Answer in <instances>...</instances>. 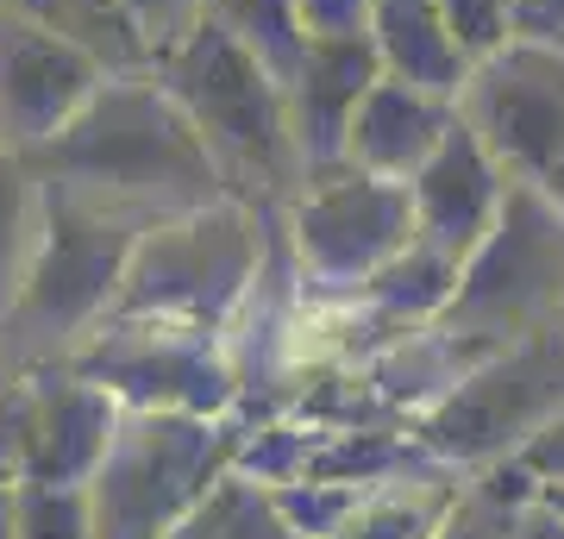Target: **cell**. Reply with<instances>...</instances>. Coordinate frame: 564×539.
<instances>
[{
    "label": "cell",
    "instance_id": "12",
    "mask_svg": "<svg viewBox=\"0 0 564 539\" xmlns=\"http://www.w3.org/2000/svg\"><path fill=\"white\" fill-rule=\"evenodd\" d=\"M126 408L69 364H44L25 377V471L20 483L88 489L120 440Z\"/></svg>",
    "mask_w": 564,
    "mask_h": 539
},
{
    "label": "cell",
    "instance_id": "4",
    "mask_svg": "<svg viewBox=\"0 0 564 539\" xmlns=\"http://www.w3.org/2000/svg\"><path fill=\"white\" fill-rule=\"evenodd\" d=\"M263 282V207L226 195L144 226L107 320H151L226 339Z\"/></svg>",
    "mask_w": 564,
    "mask_h": 539
},
{
    "label": "cell",
    "instance_id": "30",
    "mask_svg": "<svg viewBox=\"0 0 564 539\" xmlns=\"http://www.w3.org/2000/svg\"><path fill=\"white\" fill-rule=\"evenodd\" d=\"M0 539H20V483H0Z\"/></svg>",
    "mask_w": 564,
    "mask_h": 539
},
{
    "label": "cell",
    "instance_id": "7",
    "mask_svg": "<svg viewBox=\"0 0 564 539\" xmlns=\"http://www.w3.org/2000/svg\"><path fill=\"white\" fill-rule=\"evenodd\" d=\"M440 326L484 358L527 333L564 326V214L545 201L540 182L508 188L502 220L464 258L458 295Z\"/></svg>",
    "mask_w": 564,
    "mask_h": 539
},
{
    "label": "cell",
    "instance_id": "29",
    "mask_svg": "<svg viewBox=\"0 0 564 539\" xmlns=\"http://www.w3.org/2000/svg\"><path fill=\"white\" fill-rule=\"evenodd\" d=\"M514 539H564V508L540 489V496L521 508V520H514Z\"/></svg>",
    "mask_w": 564,
    "mask_h": 539
},
{
    "label": "cell",
    "instance_id": "1",
    "mask_svg": "<svg viewBox=\"0 0 564 539\" xmlns=\"http://www.w3.org/2000/svg\"><path fill=\"white\" fill-rule=\"evenodd\" d=\"M25 163L39 170V182H63V188L120 201L158 220L232 195L207 139L182 114V100L163 88L158 69L107 76L57 139L25 151Z\"/></svg>",
    "mask_w": 564,
    "mask_h": 539
},
{
    "label": "cell",
    "instance_id": "21",
    "mask_svg": "<svg viewBox=\"0 0 564 539\" xmlns=\"http://www.w3.org/2000/svg\"><path fill=\"white\" fill-rule=\"evenodd\" d=\"M214 20L232 25L251 51H258L282 82L302 63L307 51V25H302V0H214Z\"/></svg>",
    "mask_w": 564,
    "mask_h": 539
},
{
    "label": "cell",
    "instance_id": "2",
    "mask_svg": "<svg viewBox=\"0 0 564 539\" xmlns=\"http://www.w3.org/2000/svg\"><path fill=\"white\" fill-rule=\"evenodd\" d=\"M158 76L207 139L232 195L251 201V207L295 201V188L307 182V163L302 144H295V126H289L282 76L232 25L207 13L176 51L158 57Z\"/></svg>",
    "mask_w": 564,
    "mask_h": 539
},
{
    "label": "cell",
    "instance_id": "3",
    "mask_svg": "<svg viewBox=\"0 0 564 539\" xmlns=\"http://www.w3.org/2000/svg\"><path fill=\"white\" fill-rule=\"evenodd\" d=\"M158 214L120 207V201L82 195L63 182H44V233H39V258L25 277V295L13 308V320L0 326L7 352L25 370L63 364L120 301V282L132 270L144 226Z\"/></svg>",
    "mask_w": 564,
    "mask_h": 539
},
{
    "label": "cell",
    "instance_id": "9",
    "mask_svg": "<svg viewBox=\"0 0 564 539\" xmlns=\"http://www.w3.org/2000/svg\"><path fill=\"white\" fill-rule=\"evenodd\" d=\"M63 364L101 382L120 408H151V414H232L239 408V370L226 358V339L214 333L101 320Z\"/></svg>",
    "mask_w": 564,
    "mask_h": 539
},
{
    "label": "cell",
    "instance_id": "15",
    "mask_svg": "<svg viewBox=\"0 0 564 539\" xmlns=\"http://www.w3.org/2000/svg\"><path fill=\"white\" fill-rule=\"evenodd\" d=\"M452 126H458V95H440V88H421V82L383 69L345 132V163L389 182H414Z\"/></svg>",
    "mask_w": 564,
    "mask_h": 539
},
{
    "label": "cell",
    "instance_id": "13",
    "mask_svg": "<svg viewBox=\"0 0 564 539\" xmlns=\"http://www.w3.org/2000/svg\"><path fill=\"white\" fill-rule=\"evenodd\" d=\"M508 188H514V176L496 163V151H489L458 114V126H452L445 144L426 158V170L408 182L421 245H433V251H445V258L464 263L477 245L489 239V226L502 220Z\"/></svg>",
    "mask_w": 564,
    "mask_h": 539
},
{
    "label": "cell",
    "instance_id": "26",
    "mask_svg": "<svg viewBox=\"0 0 564 539\" xmlns=\"http://www.w3.org/2000/svg\"><path fill=\"white\" fill-rule=\"evenodd\" d=\"M25 471V382L0 396V483H20Z\"/></svg>",
    "mask_w": 564,
    "mask_h": 539
},
{
    "label": "cell",
    "instance_id": "24",
    "mask_svg": "<svg viewBox=\"0 0 564 539\" xmlns=\"http://www.w3.org/2000/svg\"><path fill=\"white\" fill-rule=\"evenodd\" d=\"M132 7V20H139L144 44H151V57H163V51H176L195 25L214 13V0H126Z\"/></svg>",
    "mask_w": 564,
    "mask_h": 539
},
{
    "label": "cell",
    "instance_id": "22",
    "mask_svg": "<svg viewBox=\"0 0 564 539\" xmlns=\"http://www.w3.org/2000/svg\"><path fill=\"white\" fill-rule=\"evenodd\" d=\"M20 539H95V508H88V489L20 483Z\"/></svg>",
    "mask_w": 564,
    "mask_h": 539
},
{
    "label": "cell",
    "instance_id": "10",
    "mask_svg": "<svg viewBox=\"0 0 564 539\" xmlns=\"http://www.w3.org/2000/svg\"><path fill=\"white\" fill-rule=\"evenodd\" d=\"M458 114L514 182H540L564 158V44L508 39L470 63Z\"/></svg>",
    "mask_w": 564,
    "mask_h": 539
},
{
    "label": "cell",
    "instance_id": "31",
    "mask_svg": "<svg viewBox=\"0 0 564 539\" xmlns=\"http://www.w3.org/2000/svg\"><path fill=\"white\" fill-rule=\"evenodd\" d=\"M25 377H32V370H25V364L13 358V352H7V339H0V396H7L13 382H25Z\"/></svg>",
    "mask_w": 564,
    "mask_h": 539
},
{
    "label": "cell",
    "instance_id": "16",
    "mask_svg": "<svg viewBox=\"0 0 564 539\" xmlns=\"http://www.w3.org/2000/svg\"><path fill=\"white\" fill-rule=\"evenodd\" d=\"M458 502L464 483H452L445 464H421V471L358 489V502L326 539H440L445 520L458 515Z\"/></svg>",
    "mask_w": 564,
    "mask_h": 539
},
{
    "label": "cell",
    "instance_id": "25",
    "mask_svg": "<svg viewBox=\"0 0 564 539\" xmlns=\"http://www.w3.org/2000/svg\"><path fill=\"white\" fill-rule=\"evenodd\" d=\"M307 39H358L370 32V0H302Z\"/></svg>",
    "mask_w": 564,
    "mask_h": 539
},
{
    "label": "cell",
    "instance_id": "6",
    "mask_svg": "<svg viewBox=\"0 0 564 539\" xmlns=\"http://www.w3.org/2000/svg\"><path fill=\"white\" fill-rule=\"evenodd\" d=\"M564 414V326L527 333V339L502 345L464 370L445 389L414 433L445 471H496L514 464L545 427Z\"/></svg>",
    "mask_w": 564,
    "mask_h": 539
},
{
    "label": "cell",
    "instance_id": "5",
    "mask_svg": "<svg viewBox=\"0 0 564 539\" xmlns=\"http://www.w3.org/2000/svg\"><path fill=\"white\" fill-rule=\"evenodd\" d=\"M232 414H151L126 408L120 440L88 483L95 539H170L232 471H239Z\"/></svg>",
    "mask_w": 564,
    "mask_h": 539
},
{
    "label": "cell",
    "instance_id": "11",
    "mask_svg": "<svg viewBox=\"0 0 564 539\" xmlns=\"http://www.w3.org/2000/svg\"><path fill=\"white\" fill-rule=\"evenodd\" d=\"M107 69L44 20H32L20 0H0V144L39 151L76 120Z\"/></svg>",
    "mask_w": 564,
    "mask_h": 539
},
{
    "label": "cell",
    "instance_id": "18",
    "mask_svg": "<svg viewBox=\"0 0 564 539\" xmlns=\"http://www.w3.org/2000/svg\"><path fill=\"white\" fill-rule=\"evenodd\" d=\"M32 20H44L57 39L101 63L107 76H132V69H158L151 44H144L139 20L126 0H20Z\"/></svg>",
    "mask_w": 564,
    "mask_h": 539
},
{
    "label": "cell",
    "instance_id": "14",
    "mask_svg": "<svg viewBox=\"0 0 564 539\" xmlns=\"http://www.w3.org/2000/svg\"><path fill=\"white\" fill-rule=\"evenodd\" d=\"M383 69L389 63H383V51H377L370 32H358V39H307L302 63L282 82L289 126H295V144H302L307 170L345 163V132H351L364 95L377 88Z\"/></svg>",
    "mask_w": 564,
    "mask_h": 539
},
{
    "label": "cell",
    "instance_id": "27",
    "mask_svg": "<svg viewBox=\"0 0 564 539\" xmlns=\"http://www.w3.org/2000/svg\"><path fill=\"white\" fill-rule=\"evenodd\" d=\"M527 471V477L540 483V489H564V414L552 420V427H545L540 440L527 445L521 459H514Z\"/></svg>",
    "mask_w": 564,
    "mask_h": 539
},
{
    "label": "cell",
    "instance_id": "28",
    "mask_svg": "<svg viewBox=\"0 0 564 539\" xmlns=\"http://www.w3.org/2000/svg\"><path fill=\"white\" fill-rule=\"evenodd\" d=\"M514 39L564 44V0H514Z\"/></svg>",
    "mask_w": 564,
    "mask_h": 539
},
{
    "label": "cell",
    "instance_id": "8",
    "mask_svg": "<svg viewBox=\"0 0 564 539\" xmlns=\"http://www.w3.org/2000/svg\"><path fill=\"white\" fill-rule=\"evenodd\" d=\"M421 239L408 182L370 176L358 163L307 170L289 201V251L314 295H358L383 263H395Z\"/></svg>",
    "mask_w": 564,
    "mask_h": 539
},
{
    "label": "cell",
    "instance_id": "19",
    "mask_svg": "<svg viewBox=\"0 0 564 539\" xmlns=\"http://www.w3.org/2000/svg\"><path fill=\"white\" fill-rule=\"evenodd\" d=\"M39 233H44V182L25 163V151L0 144V326L13 320L39 258Z\"/></svg>",
    "mask_w": 564,
    "mask_h": 539
},
{
    "label": "cell",
    "instance_id": "32",
    "mask_svg": "<svg viewBox=\"0 0 564 539\" xmlns=\"http://www.w3.org/2000/svg\"><path fill=\"white\" fill-rule=\"evenodd\" d=\"M540 188H545V201H552V207L564 214V158H558V163H552V170L540 176Z\"/></svg>",
    "mask_w": 564,
    "mask_h": 539
},
{
    "label": "cell",
    "instance_id": "20",
    "mask_svg": "<svg viewBox=\"0 0 564 539\" xmlns=\"http://www.w3.org/2000/svg\"><path fill=\"white\" fill-rule=\"evenodd\" d=\"M170 539H302V533H295V520L282 515L270 483L232 471Z\"/></svg>",
    "mask_w": 564,
    "mask_h": 539
},
{
    "label": "cell",
    "instance_id": "23",
    "mask_svg": "<svg viewBox=\"0 0 564 539\" xmlns=\"http://www.w3.org/2000/svg\"><path fill=\"white\" fill-rule=\"evenodd\" d=\"M445 25L470 63L514 39V0H445Z\"/></svg>",
    "mask_w": 564,
    "mask_h": 539
},
{
    "label": "cell",
    "instance_id": "17",
    "mask_svg": "<svg viewBox=\"0 0 564 539\" xmlns=\"http://www.w3.org/2000/svg\"><path fill=\"white\" fill-rule=\"evenodd\" d=\"M370 39L383 51L389 76H408L421 88L458 95L470 76V57L445 25V0H370Z\"/></svg>",
    "mask_w": 564,
    "mask_h": 539
},
{
    "label": "cell",
    "instance_id": "33",
    "mask_svg": "<svg viewBox=\"0 0 564 539\" xmlns=\"http://www.w3.org/2000/svg\"><path fill=\"white\" fill-rule=\"evenodd\" d=\"M545 496H552V502H558V508H564V489H545Z\"/></svg>",
    "mask_w": 564,
    "mask_h": 539
}]
</instances>
